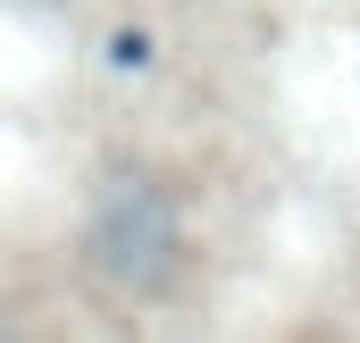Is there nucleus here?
<instances>
[{
  "label": "nucleus",
  "mask_w": 360,
  "mask_h": 343,
  "mask_svg": "<svg viewBox=\"0 0 360 343\" xmlns=\"http://www.w3.org/2000/svg\"><path fill=\"white\" fill-rule=\"evenodd\" d=\"M92 268L126 293H151L168 268H176V209L151 193V184H126L101 201L92 218Z\"/></svg>",
  "instance_id": "obj_1"
}]
</instances>
